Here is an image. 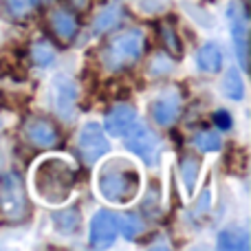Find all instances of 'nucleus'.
Wrapping results in <instances>:
<instances>
[{"label":"nucleus","instance_id":"obj_11","mask_svg":"<svg viewBox=\"0 0 251 251\" xmlns=\"http://www.w3.org/2000/svg\"><path fill=\"white\" fill-rule=\"evenodd\" d=\"M181 115V97L176 93H165V95L156 97L150 106V117L154 119V124L163 126H172Z\"/></svg>","mask_w":251,"mask_h":251},{"label":"nucleus","instance_id":"obj_14","mask_svg":"<svg viewBox=\"0 0 251 251\" xmlns=\"http://www.w3.org/2000/svg\"><path fill=\"white\" fill-rule=\"evenodd\" d=\"M196 64L205 73H218L223 66V51L218 44L207 42L199 53H196Z\"/></svg>","mask_w":251,"mask_h":251},{"label":"nucleus","instance_id":"obj_15","mask_svg":"<svg viewBox=\"0 0 251 251\" xmlns=\"http://www.w3.org/2000/svg\"><path fill=\"white\" fill-rule=\"evenodd\" d=\"M53 223H55V229L60 234H75L79 229V223H82V214L77 207H62L53 214Z\"/></svg>","mask_w":251,"mask_h":251},{"label":"nucleus","instance_id":"obj_16","mask_svg":"<svg viewBox=\"0 0 251 251\" xmlns=\"http://www.w3.org/2000/svg\"><path fill=\"white\" fill-rule=\"evenodd\" d=\"M218 245L221 249H234V251H240V249H249V234L240 227H231V229H225L218 234Z\"/></svg>","mask_w":251,"mask_h":251},{"label":"nucleus","instance_id":"obj_19","mask_svg":"<svg viewBox=\"0 0 251 251\" xmlns=\"http://www.w3.org/2000/svg\"><path fill=\"white\" fill-rule=\"evenodd\" d=\"M159 35H161V42H163L165 51H168L170 55H172V57H181L183 55L181 40H178L176 31H174L168 22H161V25H159Z\"/></svg>","mask_w":251,"mask_h":251},{"label":"nucleus","instance_id":"obj_13","mask_svg":"<svg viewBox=\"0 0 251 251\" xmlns=\"http://www.w3.org/2000/svg\"><path fill=\"white\" fill-rule=\"evenodd\" d=\"M49 26H51V31L55 33V38L62 40V42H71V40L77 35V29H79L75 16L64 11V9H57V11H53L51 16H49Z\"/></svg>","mask_w":251,"mask_h":251},{"label":"nucleus","instance_id":"obj_12","mask_svg":"<svg viewBox=\"0 0 251 251\" xmlns=\"http://www.w3.org/2000/svg\"><path fill=\"white\" fill-rule=\"evenodd\" d=\"M137 124V110L130 104H119L106 115V132L110 137H124Z\"/></svg>","mask_w":251,"mask_h":251},{"label":"nucleus","instance_id":"obj_18","mask_svg":"<svg viewBox=\"0 0 251 251\" xmlns=\"http://www.w3.org/2000/svg\"><path fill=\"white\" fill-rule=\"evenodd\" d=\"M31 60H33V64H38V66H49L53 60H55V49H53L51 42L44 38L35 40V42L31 44Z\"/></svg>","mask_w":251,"mask_h":251},{"label":"nucleus","instance_id":"obj_4","mask_svg":"<svg viewBox=\"0 0 251 251\" xmlns=\"http://www.w3.org/2000/svg\"><path fill=\"white\" fill-rule=\"evenodd\" d=\"M0 214L11 223H20L29 216V199L22 178L13 172L0 176Z\"/></svg>","mask_w":251,"mask_h":251},{"label":"nucleus","instance_id":"obj_24","mask_svg":"<svg viewBox=\"0 0 251 251\" xmlns=\"http://www.w3.org/2000/svg\"><path fill=\"white\" fill-rule=\"evenodd\" d=\"M2 4L13 18H20V20L31 13V0H2Z\"/></svg>","mask_w":251,"mask_h":251},{"label":"nucleus","instance_id":"obj_10","mask_svg":"<svg viewBox=\"0 0 251 251\" xmlns=\"http://www.w3.org/2000/svg\"><path fill=\"white\" fill-rule=\"evenodd\" d=\"M51 100H53V108L62 117L69 119L73 115L75 100H77V86L69 77H55L51 84Z\"/></svg>","mask_w":251,"mask_h":251},{"label":"nucleus","instance_id":"obj_28","mask_svg":"<svg viewBox=\"0 0 251 251\" xmlns=\"http://www.w3.org/2000/svg\"><path fill=\"white\" fill-rule=\"evenodd\" d=\"M35 2H38V4H44V2H49V0H35Z\"/></svg>","mask_w":251,"mask_h":251},{"label":"nucleus","instance_id":"obj_9","mask_svg":"<svg viewBox=\"0 0 251 251\" xmlns=\"http://www.w3.org/2000/svg\"><path fill=\"white\" fill-rule=\"evenodd\" d=\"M22 130H25L26 141L33 143L35 148H51L60 139L57 126L47 117H29Z\"/></svg>","mask_w":251,"mask_h":251},{"label":"nucleus","instance_id":"obj_21","mask_svg":"<svg viewBox=\"0 0 251 251\" xmlns=\"http://www.w3.org/2000/svg\"><path fill=\"white\" fill-rule=\"evenodd\" d=\"M223 91H225V95L229 97V100L234 101H240L245 95V84L243 79H240V73L236 69H229L225 75V82H223Z\"/></svg>","mask_w":251,"mask_h":251},{"label":"nucleus","instance_id":"obj_17","mask_svg":"<svg viewBox=\"0 0 251 251\" xmlns=\"http://www.w3.org/2000/svg\"><path fill=\"white\" fill-rule=\"evenodd\" d=\"M122 16H124V9L119 4H108L100 11V16L95 18V33H104V31H110L122 22Z\"/></svg>","mask_w":251,"mask_h":251},{"label":"nucleus","instance_id":"obj_27","mask_svg":"<svg viewBox=\"0 0 251 251\" xmlns=\"http://www.w3.org/2000/svg\"><path fill=\"white\" fill-rule=\"evenodd\" d=\"M71 2H73V7L77 9V11H86V9H88V2H91V0H71Z\"/></svg>","mask_w":251,"mask_h":251},{"label":"nucleus","instance_id":"obj_20","mask_svg":"<svg viewBox=\"0 0 251 251\" xmlns=\"http://www.w3.org/2000/svg\"><path fill=\"white\" fill-rule=\"evenodd\" d=\"M199 170H201V163L199 159L194 156H185L181 161V174H183V183H185V192L187 194H194V187H196V178H199Z\"/></svg>","mask_w":251,"mask_h":251},{"label":"nucleus","instance_id":"obj_26","mask_svg":"<svg viewBox=\"0 0 251 251\" xmlns=\"http://www.w3.org/2000/svg\"><path fill=\"white\" fill-rule=\"evenodd\" d=\"M209 203H212V194H209V187H205L203 194H201V201L196 203V214H203L209 209Z\"/></svg>","mask_w":251,"mask_h":251},{"label":"nucleus","instance_id":"obj_3","mask_svg":"<svg viewBox=\"0 0 251 251\" xmlns=\"http://www.w3.org/2000/svg\"><path fill=\"white\" fill-rule=\"evenodd\" d=\"M146 47V38L139 29H128L122 33L110 35V40L101 49V64L106 71L117 73V71L130 69L139 62Z\"/></svg>","mask_w":251,"mask_h":251},{"label":"nucleus","instance_id":"obj_1","mask_svg":"<svg viewBox=\"0 0 251 251\" xmlns=\"http://www.w3.org/2000/svg\"><path fill=\"white\" fill-rule=\"evenodd\" d=\"M77 165L73 159L62 154H49L35 163L31 172V185L42 203L47 205H64L73 196Z\"/></svg>","mask_w":251,"mask_h":251},{"label":"nucleus","instance_id":"obj_7","mask_svg":"<svg viewBox=\"0 0 251 251\" xmlns=\"http://www.w3.org/2000/svg\"><path fill=\"white\" fill-rule=\"evenodd\" d=\"M88 234H91V247L95 249L110 247L119 236V214L108 212V209H100L93 216Z\"/></svg>","mask_w":251,"mask_h":251},{"label":"nucleus","instance_id":"obj_22","mask_svg":"<svg viewBox=\"0 0 251 251\" xmlns=\"http://www.w3.org/2000/svg\"><path fill=\"white\" fill-rule=\"evenodd\" d=\"M141 229H143V225L134 214H119V234L126 240H134L141 234Z\"/></svg>","mask_w":251,"mask_h":251},{"label":"nucleus","instance_id":"obj_25","mask_svg":"<svg viewBox=\"0 0 251 251\" xmlns=\"http://www.w3.org/2000/svg\"><path fill=\"white\" fill-rule=\"evenodd\" d=\"M214 124H216L218 128H223V130H229V128H231V117H229V113H225V110H218V113L214 115Z\"/></svg>","mask_w":251,"mask_h":251},{"label":"nucleus","instance_id":"obj_8","mask_svg":"<svg viewBox=\"0 0 251 251\" xmlns=\"http://www.w3.org/2000/svg\"><path fill=\"white\" fill-rule=\"evenodd\" d=\"M229 25H231V38H234V47H236V55H238L240 69L249 66V22L247 16L243 13V9L236 2L229 4Z\"/></svg>","mask_w":251,"mask_h":251},{"label":"nucleus","instance_id":"obj_5","mask_svg":"<svg viewBox=\"0 0 251 251\" xmlns=\"http://www.w3.org/2000/svg\"><path fill=\"white\" fill-rule=\"evenodd\" d=\"M77 148L82 152L86 163H97L100 159H104L110 152V141L106 137L104 128L97 122H86L79 130L77 137Z\"/></svg>","mask_w":251,"mask_h":251},{"label":"nucleus","instance_id":"obj_6","mask_svg":"<svg viewBox=\"0 0 251 251\" xmlns=\"http://www.w3.org/2000/svg\"><path fill=\"white\" fill-rule=\"evenodd\" d=\"M124 137L126 148L132 154H137L146 165H156V161H159V139L154 137L150 128L134 124Z\"/></svg>","mask_w":251,"mask_h":251},{"label":"nucleus","instance_id":"obj_23","mask_svg":"<svg viewBox=\"0 0 251 251\" xmlns=\"http://www.w3.org/2000/svg\"><path fill=\"white\" fill-rule=\"evenodd\" d=\"M194 146L199 148L201 152H216L218 148L223 146V141L216 130H203V132H199L194 137Z\"/></svg>","mask_w":251,"mask_h":251},{"label":"nucleus","instance_id":"obj_2","mask_svg":"<svg viewBox=\"0 0 251 251\" xmlns=\"http://www.w3.org/2000/svg\"><path fill=\"white\" fill-rule=\"evenodd\" d=\"M97 192L106 203L128 205L141 190V174L128 156H110L97 170Z\"/></svg>","mask_w":251,"mask_h":251}]
</instances>
